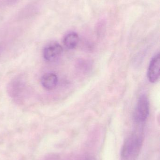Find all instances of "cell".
<instances>
[{"label": "cell", "instance_id": "cell-1", "mask_svg": "<svg viewBox=\"0 0 160 160\" xmlns=\"http://www.w3.org/2000/svg\"><path fill=\"white\" fill-rule=\"evenodd\" d=\"M149 114V102L147 96L142 95L138 99L134 112V119L137 123L144 122Z\"/></svg>", "mask_w": 160, "mask_h": 160}, {"label": "cell", "instance_id": "cell-2", "mask_svg": "<svg viewBox=\"0 0 160 160\" xmlns=\"http://www.w3.org/2000/svg\"><path fill=\"white\" fill-rule=\"evenodd\" d=\"M141 137L137 134L132 135L126 141L123 146L122 157L124 159H128L137 153L142 143Z\"/></svg>", "mask_w": 160, "mask_h": 160}, {"label": "cell", "instance_id": "cell-3", "mask_svg": "<svg viewBox=\"0 0 160 160\" xmlns=\"http://www.w3.org/2000/svg\"><path fill=\"white\" fill-rule=\"evenodd\" d=\"M160 55L157 53L151 59L147 69V77L148 81L151 83L157 82L160 78Z\"/></svg>", "mask_w": 160, "mask_h": 160}, {"label": "cell", "instance_id": "cell-4", "mask_svg": "<svg viewBox=\"0 0 160 160\" xmlns=\"http://www.w3.org/2000/svg\"><path fill=\"white\" fill-rule=\"evenodd\" d=\"M63 51V48L60 44L53 42L45 47L43 50V57L46 61H53L61 56Z\"/></svg>", "mask_w": 160, "mask_h": 160}, {"label": "cell", "instance_id": "cell-5", "mask_svg": "<svg viewBox=\"0 0 160 160\" xmlns=\"http://www.w3.org/2000/svg\"><path fill=\"white\" fill-rule=\"evenodd\" d=\"M58 83L57 76L54 73H49L44 74L41 79L42 86L47 90L54 89Z\"/></svg>", "mask_w": 160, "mask_h": 160}, {"label": "cell", "instance_id": "cell-6", "mask_svg": "<svg viewBox=\"0 0 160 160\" xmlns=\"http://www.w3.org/2000/svg\"><path fill=\"white\" fill-rule=\"evenodd\" d=\"M80 41V38L77 33L74 32L69 33L63 39V43L66 48L69 49L75 48Z\"/></svg>", "mask_w": 160, "mask_h": 160}, {"label": "cell", "instance_id": "cell-7", "mask_svg": "<svg viewBox=\"0 0 160 160\" xmlns=\"http://www.w3.org/2000/svg\"><path fill=\"white\" fill-rule=\"evenodd\" d=\"M1 52H2V48H0V54H1Z\"/></svg>", "mask_w": 160, "mask_h": 160}]
</instances>
